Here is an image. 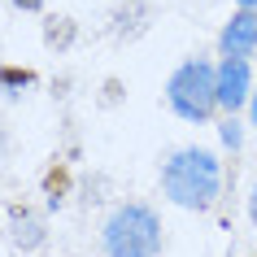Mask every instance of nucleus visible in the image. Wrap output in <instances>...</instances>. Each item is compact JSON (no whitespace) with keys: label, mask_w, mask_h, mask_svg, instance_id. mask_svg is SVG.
Instances as JSON below:
<instances>
[{"label":"nucleus","mask_w":257,"mask_h":257,"mask_svg":"<svg viewBox=\"0 0 257 257\" xmlns=\"http://www.w3.org/2000/svg\"><path fill=\"white\" fill-rule=\"evenodd\" d=\"M218 192H222V162L214 149L201 144H183L162 162V196L188 214L214 209Z\"/></svg>","instance_id":"1"},{"label":"nucleus","mask_w":257,"mask_h":257,"mask_svg":"<svg viewBox=\"0 0 257 257\" xmlns=\"http://www.w3.org/2000/svg\"><path fill=\"white\" fill-rule=\"evenodd\" d=\"M162 248H166V227L149 201H122L109 209L105 227H100L105 257H162Z\"/></svg>","instance_id":"2"},{"label":"nucleus","mask_w":257,"mask_h":257,"mask_svg":"<svg viewBox=\"0 0 257 257\" xmlns=\"http://www.w3.org/2000/svg\"><path fill=\"white\" fill-rule=\"evenodd\" d=\"M166 105L170 113L192 126H205V122L218 113V66L205 61V57H188L170 70L166 79Z\"/></svg>","instance_id":"3"},{"label":"nucleus","mask_w":257,"mask_h":257,"mask_svg":"<svg viewBox=\"0 0 257 257\" xmlns=\"http://www.w3.org/2000/svg\"><path fill=\"white\" fill-rule=\"evenodd\" d=\"M253 61H240V57H218V109L235 118L248 100H253Z\"/></svg>","instance_id":"4"},{"label":"nucleus","mask_w":257,"mask_h":257,"mask_svg":"<svg viewBox=\"0 0 257 257\" xmlns=\"http://www.w3.org/2000/svg\"><path fill=\"white\" fill-rule=\"evenodd\" d=\"M218 57H240V61L257 57V14L253 9H231V18L218 31Z\"/></svg>","instance_id":"5"},{"label":"nucleus","mask_w":257,"mask_h":257,"mask_svg":"<svg viewBox=\"0 0 257 257\" xmlns=\"http://www.w3.org/2000/svg\"><path fill=\"white\" fill-rule=\"evenodd\" d=\"M9 248L22 257L40 253L44 244H48V222H44L40 209H31V205H9Z\"/></svg>","instance_id":"6"},{"label":"nucleus","mask_w":257,"mask_h":257,"mask_svg":"<svg viewBox=\"0 0 257 257\" xmlns=\"http://www.w3.org/2000/svg\"><path fill=\"white\" fill-rule=\"evenodd\" d=\"M153 18H157V9L149 0H118L113 14H109V35L118 44H136L140 35H149Z\"/></svg>","instance_id":"7"},{"label":"nucleus","mask_w":257,"mask_h":257,"mask_svg":"<svg viewBox=\"0 0 257 257\" xmlns=\"http://www.w3.org/2000/svg\"><path fill=\"white\" fill-rule=\"evenodd\" d=\"M44 48H53V53H70L74 40H79V22L66 14H44Z\"/></svg>","instance_id":"8"},{"label":"nucleus","mask_w":257,"mask_h":257,"mask_svg":"<svg viewBox=\"0 0 257 257\" xmlns=\"http://www.w3.org/2000/svg\"><path fill=\"white\" fill-rule=\"evenodd\" d=\"M44 196H48V209H61L70 196V170L66 162H53L48 170H44Z\"/></svg>","instance_id":"9"},{"label":"nucleus","mask_w":257,"mask_h":257,"mask_svg":"<svg viewBox=\"0 0 257 257\" xmlns=\"http://www.w3.org/2000/svg\"><path fill=\"white\" fill-rule=\"evenodd\" d=\"M31 83H35V70H27V66H0V92L18 96L22 87H31Z\"/></svg>","instance_id":"10"},{"label":"nucleus","mask_w":257,"mask_h":257,"mask_svg":"<svg viewBox=\"0 0 257 257\" xmlns=\"http://www.w3.org/2000/svg\"><path fill=\"white\" fill-rule=\"evenodd\" d=\"M218 136H222V144L235 153V149L244 144V122H240V118H222V122H218Z\"/></svg>","instance_id":"11"},{"label":"nucleus","mask_w":257,"mask_h":257,"mask_svg":"<svg viewBox=\"0 0 257 257\" xmlns=\"http://www.w3.org/2000/svg\"><path fill=\"white\" fill-rule=\"evenodd\" d=\"M122 100V79H105V96H100V105H118Z\"/></svg>","instance_id":"12"},{"label":"nucleus","mask_w":257,"mask_h":257,"mask_svg":"<svg viewBox=\"0 0 257 257\" xmlns=\"http://www.w3.org/2000/svg\"><path fill=\"white\" fill-rule=\"evenodd\" d=\"M14 9H22V14H44V0H9Z\"/></svg>","instance_id":"13"},{"label":"nucleus","mask_w":257,"mask_h":257,"mask_svg":"<svg viewBox=\"0 0 257 257\" xmlns=\"http://www.w3.org/2000/svg\"><path fill=\"white\" fill-rule=\"evenodd\" d=\"M248 222L257 227V183H253V192H248Z\"/></svg>","instance_id":"14"},{"label":"nucleus","mask_w":257,"mask_h":257,"mask_svg":"<svg viewBox=\"0 0 257 257\" xmlns=\"http://www.w3.org/2000/svg\"><path fill=\"white\" fill-rule=\"evenodd\" d=\"M235 9H253L257 14V0H235Z\"/></svg>","instance_id":"15"},{"label":"nucleus","mask_w":257,"mask_h":257,"mask_svg":"<svg viewBox=\"0 0 257 257\" xmlns=\"http://www.w3.org/2000/svg\"><path fill=\"white\" fill-rule=\"evenodd\" d=\"M248 105H253V113H248V118H253V126H257V87H253V100H248Z\"/></svg>","instance_id":"16"},{"label":"nucleus","mask_w":257,"mask_h":257,"mask_svg":"<svg viewBox=\"0 0 257 257\" xmlns=\"http://www.w3.org/2000/svg\"><path fill=\"white\" fill-rule=\"evenodd\" d=\"M253 257H257V253H253Z\"/></svg>","instance_id":"17"}]
</instances>
